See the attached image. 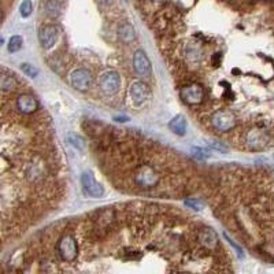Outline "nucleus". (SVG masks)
<instances>
[{
	"label": "nucleus",
	"mask_w": 274,
	"mask_h": 274,
	"mask_svg": "<svg viewBox=\"0 0 274 274\" xmlns=\"http://www.w3.org/2000/svg\"><path fill=\"white\" fill-rule=\"evenodd\" d=\"M133 68L138 76L150 78L153 76V66L144 51H136L133 55Z\"/></svg>",
	"instance_id": "nucleus-7"
},
{
	"label": "nucleus",
	"mask_w": 274,
	"mask_h": 274,
	"mask_svg": "<svg viewBox=\"0 0 274 274\" xmlns=\"http://www.w3.org/2000/svg\"><path fill=\"white\" fill-rule=\"evenodd\" d=\"M71 85L78 91H86L92 85V76L86 68H77L70 76Z\"/></svg>",
	"instance_id": "nucleus-9"
},
{
	"label": "nucleus",
	"mask_w": 274,
	"mask_h": 274,
	"mask_svg": "<svg viewBox=\"0 0 274 274\" xmlns=\"http://www.w3.org/2000/svg\"><path fill=\"white\" fill-rule=\"evenodd\" d=\"M198 240L199 243L202 244L203 247H206L207 250H213L218 247V237L217 233L214 232L213 229L205 228L198 232Z\"/></svg>",
	"instance_id": "nucleus-12"
},
{
	"label": "nucleus",
	"mask_w": 274,
	"mask_h": 274,
	"mask_svg": "<svg viewBox=\"0 0 274 274\" xmlns=\"http://www.w3.org/2000/svg\"><path fill=\"white\" fill-rule=\"evenodd\" d=\"M58 36H59V31L55 25H44L40 28L38 31V40H40V44L44 50H50L55 46L56 40H58Z\"/></svg>",
	"instance_id": "nucleus-8"
},
{
	"label": "nucleus",
	"mask_w": 274,
	"mask_h": 274,
	"mask_svg": "<svg viewBox=\"0 0 274 274\" xmlns=\"http://www.w3.org/2000/svg\"><path fill=\"white\" fill-rule=\"evenodd\" d=\"M44 10L50 18H58L62 10L59 0H47L46 4H44Z\"/></svg>",
	"instance_id": "nucleus-16"
},
{
	"label": "nucleus",
	"mask_w": 274,
	"mask_h": 274,
	"mask_svg": "<svg viewBox=\"0 0 274 274\" xmlns=\"http://www.w3.org/2000/svg\"><path fill=\"white\" fill-rule=\"evenodd\" d=\"M68 141L74 145L76 148H78V150H84L85 148L84 140H83V138H81L80 136H77V135H68Z\"/></svg>",
	"instance_id": "nucleus-22"
},
{
	"label": "nucleus",
	"mask_w": 274,
	"mask_h": 274,
	"mask_svg": "<svg viewBox=\"0 0 274 274\" xmlns=\"http://www.w3.org/2000/svg\"><path fill=\"white\" fill-rule=\"evenodd\" d=\"M56 251L62 260L68 262V263L74 262L78 255V244H77L76 237L70 233L63 235L56 243Z\"/></svg>",
	"instance_id": "nucleus-3"
},
{
	"label": "nucleus",
	"mask_w": 274,
	"mask_h": 274,
	"mask_svg": "<svg viewBox=\"0 0 274 274\" xmlns=\"http://www.w3.org/2000/svg\"><path fill=\"white\" fill-rule=\"evenodd\" d=\"M272 140H273L272 132L263 128H255V129L248 130L244 135V143L254 151H260L266 148L267 145L272 143Z\"/></svg>",
	"instance_id": "nucleus-2"
},
{
	"label": "nucleus",
	"mask_w": 274,
	"mask_h": 274,
	"mask_svg": "<svg viewBox=\"0 0 274 274\" xmlns=\"http://www.w3.org/2000/svg\"><path fill=\"white\" fill-rule=\"evenodd\" d=\"M98 3L102 7H110V6H113L114 0H98Z\"/></svg>",
	"instance_id": "nucleus-26"
},
{
	"label": "nucleus",
	"mask_w": 274,
	"mask_h": 274,
	"mask_svg": "<svg viewBox=\"0 0 274 274\" xmlns=\"http://www.w3.org/2000/svg\"><path fill=\"white\" fill-rule=\"evenodd\" d=\"M17 80L13 76H8L6 73H3L1 76V80H0V85H1V89L3 92H8V91H14L17 86Z\"/></svg>",
	"instance_id": "nucleus-17"
},
{
	"label": "nucleus",
	"mask_w": 274,
	"mask_h": 274,
	"mask_svg": "<svg viewBox=\"0 0 274 274\" xmlns=\"http://www.w3.org/2000/svg\"><path fill=\"white\" fill-rule=\"evenodd\" d=\"M81 184H83V189L84 192L91 196V198H102L104 195V188L99 184L91 171H85L81 175Z\"/></svg>",
	"instance_id": "nucleus-6"
},
{
	"label": "nucleus",
	"mask_w": 274,
	"mask_h": 274,
	"mask_svg": "<svg viewBox=\"0 0 274 274\" xmlns=\"http://www.w3.org/2000/svg\"><path fill=\"white\" fill-rule=\"evenodd\" d=\"M211 62H213L214 68L220 66V62H221V53H214L213 58H211Z\"/></svg>",
	"instance_id": "nucleus-25"
},
{
	"label": "nucleus",
	"mask_w": 274,
	"mask_h": 274,
	"mask_svg": "<svg viewBox=\"0 0 274 274\" xmlns=\"http://www.w3.org/2000/svg\"><path fill=\"white\" fill-rule=\"evenodd\" d=\"M17 108L22 114H33V113H36V110L38 108V102L33 95L22 93L17 99Z\"/></svg>",
	"instance_id": "nucleus-11"
},
{
	"label": "nucleus",
	"mask_w": 274,
	"mask_h": 274,
	"mask_svg": "<svg viewBox=\"0 0 274 274\" xmlns=\"http://www.w3.org/2000/svg\"><path fill=\"white\" fill-rule=\"evenodd\" d=\"M193 154L199 158H207L210 156V151H207L205 148H193Z\"/></svg>",
	"instance_id": "nucleus-23"
},
{
	"label": "nucleus",
	"mask_w": 274,
	"mask_h": 274,
	"mask_svg": "<svg viewBox=\"0 0 274 274\" xmlns=\"http://www.w3.org/2000/svg\"><path fill=\"white\" fill-rule=\"evenodd\" d=\"M23 40L21 36H13L10 38V43H8V51L10 52H17L22 48Z\"/></svg>",
	"instance_id": "nucleus-18"
},
{
	"label": "nucleus",
	"mask_w": 274,
	"mask_h": 274,
	"mask_svg": "<svg viewBox=\"0 0 274 274\" xmlns=\"http://www.w3.org/2000/svg\"><path fill=\"white\" fill-rule=\"evenodd\" d=\"M205 95H206L205 88H203L202 85L195 84V83L187 84L185 86L181 88V92H180L181 99H183L185 103L192 104V106L200 104V103L205 100Z\"/></svg>",
	"instance_id": "nucleus-5"
},
{
	"label": "nucleus",
	"mask_w": 274,
	"mask_h": 274,
	"mask_svg": "<svg viewBox=\"0 0 274 274\" xmlns=\"http://www.w3.org/2000/svg\"><path fill=\"white\" fill-rule=\"evenodd\" d=\"M185 205L188 206V207H189V208H193V210H199V211H200V210H203V208H205V203H203V202H202V200H200V199H187V200H185Z\"/></svg>",
	"instance_id": "nucleus-20"
},
{
	"label": "nucleus",
	"mask_w": 274,
	"mask_h": 274,
	"mask_svg": "<svg viewBox=\"0 0 274 274\" xmlns=\"http://www.w3.org/2000/svg\"><path fill=\"white\" fill-rule=\"evenodd\" d=\"M211 148L215 150V151H220V153H228V147H225L223 144H220V143H213V144H211Z\"/></svg>",
	"instance_id": "nucleus-24"
},
{
	"label": "nucleus",
	"mask_w": 274,
	"mask_h": 274,
	"mask_svg": "<svg viewBox=\"0 0 274 274\" xmlns=\"http://www.w3.org/2000/svg\"><path fill=\"white\" fill-rule=\"evenodd\" d=\"M21 70L23 71V74L28 77H36L38 74V70L33 65H29V63H22L21 65Z\"/></svg>",
	"instance_id": "nucleus-19"
},
{
	"label": "nucleus",
	"mask_w": 274,
	"mask_h": 274,
	"mask_svg": "<svg viewBox=\"0 0 274 274\" xmlns=\"http://www.w3.org/2000/svg\"><path fill=\"white\" fill-rule=\"evenodd\" d=\"M210 121H211L214 129H217L218 132H223V133L235 129L237 123L235 114L232 111H229V110H218V111H215L211 115Z\"/></svg>",
	"instance_id": "nucleus-4"
},
{
	"label": "nucleus",
	"mask_w": 274,
	"mask_h": 274,
	"mask_svg": "<svg viewBox=\"0 0 274 274\" xmlns=\"http://www.w3.org/2000/svg\"><path fill=\"white\" fill-rule=\"evenodd\" d=\"M130 96H132V99L135 100L136 103L140 104V103H143V102L148 99L150 88L144 83L136 81V83H133V84L130 85Z\"/></svg>",
	"instance_id": "nucleus-13"
},
{
	"label": "nucleus",
	"mask_w": 274,
	"mask_h": 274,
	"mask_svg": "<svg viewBox=\"0 0 274 274\" xmlns=\"http://www.w3.org/2000/svg\"><path fill=\"white\" fill-rule=\"evenodd\" d=\"M169 126H170V129L173 130L175 135L184 136L185 132H187V120H185V117L181 114L175 115L174 118L170 121Z\"/></svg>",
	"instance_id": "nucleus-15"
},
{
	"label": "nucleus",
	"mask_w": 274,
	"mask_h": 274,
	"mask_svg": "<svg viewBox=\"0 0 274 274\" xmlns=\"http://www.w3.org/2000/svg\"><path fill=\"white\" fill-rule=\"evenodd\" d=\"M121 88V77L117 71H108L100 80V89L106 95H114Z\"/></svg>",
	"instance_id": "nucleus-10"
},
{
	"label": "nucleus",
	"mask_w": 274,
	"mask_h": 274,
	"mask_svg": "<svg viewBox=\"0 0 274 274\" xmlns=\"http://www.w3.org/2000/svg\"><path fill=\"white\" fill-rule=\"evenodd\" d=\"M32 11H33V6H32L31 0H25V1H22V4H21V7H19L21 16H22L23 18H26V17L31 16Z\"/></svg>",
	"instance_id": "nucleus-21"
},
{
	"label": "nucleus",
	"mask_w": 274,
	"mask_h": 274,
	"mask_svg": "<svg viewBox=\"0 0 274 274\" xmlns=\"http://www.w3.org/2000/svg\"><path fill=\"white\" fill-rule=\"evenodd\" d=\"M135 184L143 189H150L156 187L160 181L159 173L150 165H140L135 171Z\"/></svg>",
	"instance_id": "nucleus-1"
},
{
	"label": "nucleus",
	"mask_w": 274,
	"mask_h": 274,
	"mask_svg": "<svg viewBox=\"0 0 274 274\" xmlns=\"http://www.w3.org/2000/svg\"><path fill=\"white\" fill-rule=\"evenodd\" d=\"M118 36L121 38L122 43L125 44H130L135 38H136V32L135 28L128 22H122L118 28Z\"/></svg>",
	"instance_id": "nucleus-14"
}]
</instances>
